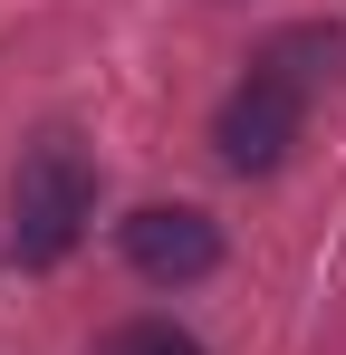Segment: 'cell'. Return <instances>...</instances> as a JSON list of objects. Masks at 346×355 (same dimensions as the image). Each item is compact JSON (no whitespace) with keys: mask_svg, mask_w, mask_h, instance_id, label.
Wrapping results in <instances>:
<instances>
[{"mask_svg":"<svg viewBox=\"0 0 346 355\" xmlns=\"http://www.w3.org/2000/svg\"><path fill=\"white\" fill-rule=\"evenodd\" d=\"M97 355H202V336L173 327V317H125V327L97 336Z\"/></svg>","mask_w":346,"mask_h":355,"instance_id":"5","label":"cell"},{"mask_svg":"<svg viewBox=\"0 0 346 355\" xmlns=\"http://www.w3.org/2000/svg\"><path fill=\"white\" fill-rule=\"evenodd\" d=\"M337 67H346V29L337 19H288V29H270V39L250 49V77H270V87H288V96L337 87Z\"/></svg>","mask_w":346,"mask_h":355,"instance_id":"4","label":"cell"},{"mask_svg":"<svg viewBox=\"0 0 346 355\" xmlns=\"http://www.w3.org/2000/svg\"><path fill=\"white\" fill-rule=\"evenodd\" d=\"M115 250L145 288H202L222 269V221L192 211V202H145V211L115 221Z\"/></svg>","mask_w":346,"mask_h":355,"instance_id":"2","label":"cell"},{"mask_svg":"<svg viewBox=\"0 0 346 355\" xmlns=\"http://www.w3.org/2000/svg\"><path fill=\"white\" fill-rule=\"evenodd\" d=\"M97 221V164L77 135H39L10 173V269H58Z\"/></svg>","mask_w":346,"mask_h":355,"instance_id":"1","label":"cell"},{"mask_svg":"<svg viewBox=\"0 0 346 355\" xmlns=\"http://www.w3.org/2000/svg\"><path fill=\"white\" fill-rule=\"evenodd\" d=\"M298 125H308V96H288L270 77H240L222 96V116H212V154H222L231 173H279L288 154H298Z\"/></svg>","mask_w":346,"mask_h":355,"instance_id":"3","label":"cell"}]
</instances>
